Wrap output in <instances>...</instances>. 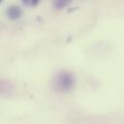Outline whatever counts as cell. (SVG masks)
Segmentation results:
<instances>
[{"label": "cell", "mask_w": 124, "mask_h": 124, "mask_svg": "<svg viewBox=\"0 0 124 124\" xmlns=\"http://www.w3.org/2000/svg\"><path fill=\"white\" fill-rule=\"evenodd\" d=\"M56 88L61 92H68L74 86V78L68 72H61L56 77Z\"/></svg>", "instance_id": "6da1fadb"}, {"label": "cell", "mask_w": 124, "mask_h": 124, "mask_svg": "<svg viewBox=\"0 0 124 124\" xmlns=\"http://www.w3.org/2000/svg\"><path fill=\"white\" fill-rule=\"evenodd\" d=\"M7 14H8V16L11 19L16 20V19H18V18L21 17V16H22V10L18 6L13 5V6L9 7V9L7 11Z\"/></svg>", "instance_id": "7a4b0ae2"}, {"label": "cell", "mask_w": 124, "mask_h": 124, "mask_svg": "<svg viewBox=\"0 0 124 124\" xmlns=\"http://www.w3.org/2000/svg\"><path fill=\"white\" fill-rule=\"evenodd\" d=\"M72 0H55L54 1V6L57 9H62L64 7H66Z\"/></svg>", "instance_id": "3957f363"}, {"label": "cell", "mask_w": 124, "mask_h": 124, "mask_svg": "<svg viewBox=\"0 0 124 124\" xmlns=\"http://www.w3.org/2000/svg\"><path fill=\"white\" fill-rule=\"evenodd\" d=\"M22 2L28 7H35L39 4V0H22Z\"/></svg>", "instance_id": "277c9868"}, {"label": "cell", "mask_w": 124, "mask_h": 124, "mask_svg": "<svg viewBox=\"0 0 124 124\" xmlns=\"http://www.w3.org/2000/svg\"><path fill=\"white\" fill-rule=\"evenodd\" d=\"M1 2H2V0H0V3H1Z\"/></svg>", "instance_id": "5b68a950"}]
</instances>
